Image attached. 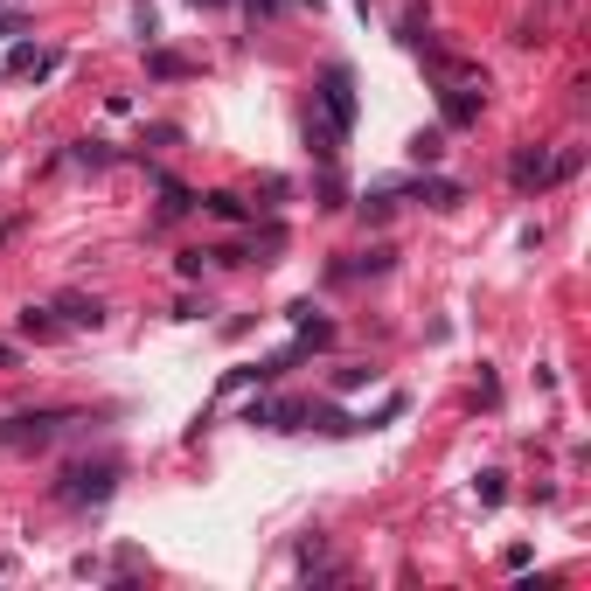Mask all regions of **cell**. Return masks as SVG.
<instances>
[{
	"instance_id": "1",
	"label": "cell",
	"mask_w": 591,
	"mask_h": 591,
	"mask_svg": "<svg viewBox=\"0 0 591 591\" xmlns=\"http://www.w3.org/2000/svg\"><path fill=\"white\" fill-rule=\"evenodd\" d=\"M70 425V411H21V418H0V452H35Z\"/></svg>"
},
{
	"instance_id": "2",
	"label": "cell",
	"mask_w": 591,
	"mask_h": 591,
	"mask_svg": "<svg viewBox=\"0 0 591 591\" xmlns=\"http://www.w3.org/2000/svg\"><path fill=\"white\" fill-rule=\"evenodd\" d=\"M508 174H515V188H550V181L578 174V153H543V147H522L515 160H508Z\"/></svg>"
},
{
	"instance_id": "3",
	"label": "cell",
	"mask_w": 591,
	"mask_h": 591,
	"mask_svg": "<svg viewBox=\"0 0 591 591\" xmlns=\"http://www.w3.org/2000/svg\"><path fill=\"white\" fill-rule=\"evenodd\" d=\"M112 487H119V459H98V466H70L56 494L84 508V501H112Z\"/></svg>"
},
{
	"instance_id": "4",
	"label": "cell",
	"mask_w": 591,
	"mask_h": 591,
	"mask_svg": "<svg viewBox=\"0 0 591 591\" xmlns=\"http://www.w3.org/2000/svg\"><path fill=\"white\" fill-rule=\"evenodd\" d=\"M320 105H327V126H334V133H348V126H355V77H348L341 63H327V70H320Z\"/></svg>"
},
{
	"instance_id": "5",
	"label": "cell",
	"mask_w": 591,
	"mask_h": 591,
	"mask_svg": "<svg viewBox=\"0 0 591 591\" xmlns=\"http://www.w3.org/2000/svg\"><path fill=\"white\" fill-rule=\"evenodd\" d=\"M244 418L265 425V432H299V425H306V404H293V397H251Z\"/></svg>"
},
{
	"instance_id": "6",
	"label": "cell",
	"mask_w": 591,
	"mask_h": 591,
	"mask_svg": "<svg viewBox=\"0 0 591 591\" xmlns=\"http://www.w3.org/2000/svg\"><path fill=\"white\" fill-rule=\"evenodd\" d=\"M56 313H63V327H105V306L84 299V293H63L56 299Z\"/></svg>"
},
{
	"instance_id": "7",
	"label": "cell",
	"mask_w": 591,
	"mask_h": 591,
	"mask_svg": "<svg viewBox=\"0 0 591 591\" xmlns=\"http://www.w3.org/2000/svg\"><path fill=\"white\" fill-rule=\"evenodd\" d=\"M439 105H445V126H473V119H480V98H473V91H459V84H445Z\"/></svg>"
},
{
	"instance_id": "8",
	"label": "cell",
	"mask_w": 591,
	"mask_h": 591,
	"mask_svg": "<svg viewBox=\"0 0 591 591\" xmlns=\"http://www.w3.org/2000/svg\"><path fill=\"white\" fill-rule=\"evenodd\" d=\"M7 70H28V77H49V70H56V56H49V49H14V56H7Z\"/></svg>"
},
{
	"instance_id": "9",
	"label": "cell",
	"mask_w": 591,
	"mask_h": 591,
	"mask_svg": "<svg viewBox=\"0 0 591 591\" xmlns=\"http://www.w3.org/2000/svg\"><path fill=\"white\" fill-rule=\"evenodd\" d=\"M202 209H209V216H223V223H244V202H237L230 188H216V195H202Z\"/></svg>"
},
{
	"instance_id": "10",
	"label": "cell",
	"mask_w": 591,
	"mask_h": 591,
	"mask_svg": "<svg viewBox=\"0 0 591 591\" xmlns=\"http://www.w3.org/2000/svg\"><path fill=\"white\" fill-rule=\"evenodd\" d=\"M334 140H341L334 126H313V119H306V147L320 153V160H334V153H341V147H334Z\"/></svg>"
},
{
	"instance_id": "11",
	"label": "cell",
	"mask_w": 591,
	"mask_h": 591,
	"mask_svg": "<svg viewBox=\"0 0 591 591\" xmlns=\"http://www.w3.org/2000/svg\"><path fill=\"white\" fill-rule=\"evenodd\" d=\"M77 160H84V167H112V147H105V140H77Z\"/></svg>"
},
{
	"instance_id": "12",
	"label": "cell",
	"mask_w": 591,
	"mask_h": 591,
	"mask_svg": "<svg viewBox=\"0 0 591 591\" xmlns=\"http://www.w3.org/2000/svg\"><path fill=\"white\" fill-rule=\"evenodd\" d=\"M21 327H28V334H35V341H49V334H56V320H49V313H42V306H28V313H21Z\"/></svg>"
},
{
	"instance_id": "13",
	"label": "cell",
	"mask_w": 591,
	"mask_h": 591,
	"mask_svg": "<svg viewBox=\"0 0 591 591\" xmlns=\"http://www.w3.org/2000/svg\"><path fill=\"white\" fill-rule=\"evenodd\" d=\"M147 70H153V77H188V63H181V56H167V49H153Z\"/></svg>"
},
{
	"instance_id": "14",
	"label": "cell",
	"mask_w": 591,
	"mask_h": 591,
	"mask_svg": "<svg viewBox=\"0 0 591 591\" xmlns=\"http://www.w3.org/2000/svg\"><path fill=\"white\" fill-rule=\"evenodd\" d=\"M411 153H418V160H439L445 140H439V133H418V140H411Z\"/></svg>"
},
{
	"instance_id": "15",
	"label": "cell",
	"mask_w": 591,
	"mask_h": 591,
	"mask_svg": "<svg viewBox=\"0 0 591 591\" xmlns=\"http://www.w3.org/2000/svg\"><path fill=\"white\" fill-rule=\"evenodd\" d=\"M7 362H14V348H7V341H0V369H7Z\"/></svg>"
},
{
	"instance_id": "16",
	"label": "cell",
	"mask_w": 591,
	"mask_h": 591,
	"mask_svg": "<svg viewBox=\"0 0 591 591\" xmlns=\"http://www.w3.org/2000/svg\"><path fill=\"white\" fill-rule=\"evenodd\" d=\"M209 7H216V0H209Z\"/></svg>"
}]
</instances>
